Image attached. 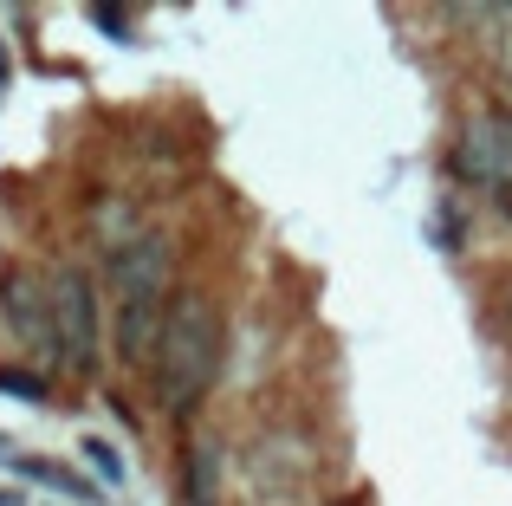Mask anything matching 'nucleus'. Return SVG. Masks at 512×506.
<instances>
[{"label":"nucleus","mask_w":512,"mask_h":506,"mask_svg":"<svg viewBox=\"0 0 512 506\" xmlns=\"http://www.w3.org/2000/svg\"><path fill=\"white\" fill-rule=\"evenodd\" d=\"M20 474H33V481H46V487H59V494H72L78 506H98V487H85L78 474H65V468H52V461H33V455H20Z\"/></svg>","instance_id":"obj_7"},{"label":"nucleus","mask_w":512,"mask_h":506,"mask_svg":"<svg viewBox=\"0 0 512 506\" xmlns=\"http://www.w3.org/2000/svg\"><path fill=\"white\" fill-rule=\"evenodd\" d=\"M0 396H20V403H46V396H52V383H46V370L0 364Z\"/></svg>","instance_id":"obj_8"},{"label":"nucleus","mask_w":512,"mask_h":506,"mask_svg":"<svg viewBox=\"0 0 512 506\" xmlns=\"http://www.w3.org/2000/svg\"><path fill=\"white\" fill-rule=\"evenodd\" d=\"M318 506H363V500H318Z\"/></svg>","instance_id":"obj_11"},{"label":"nucleus","mask_w":512,"mask_h":506,"mask_svg":"<svg viewBox=\"0 0 512 506\" xmlns=\"http://www.w3.org/2000/svg\"><path fill=\"white\" fill-rule=\"evenodd\" d=\"M227 364V325H221V305L208 299L201 286H175L163 331H156V351H150V383H156V403L169 416H195L201 396L214 390Z\"/></svg>","instance_id":"obj_1"},{"label":"nucleus","mask_w":512,"mask_h":506,"mask_svg":"<svg viewBox=\"0 0 512 506\" xmlns=\"http://www.w3.org/2000/svg\"><path fill=\"white\" fill-rule=\"evenodd\" d=\"M52 286V370L72 383L98 377V357H104V305H98V279L85 266H52L46 273Z\"/></svg>","instance_id":"obj_3"},{"label":"nucleus","mask_w":512,"mask_h":506,"mask_svg":"<svg viewBox=\"0 0 512 506\" xmlns=\"http://www.w3.org/2000/svg\"><path fill=\"white\" fill-rule=\"evenodd\" d=\"M182 494H188V506H221V442L188 435V448H182Z\"/></svg>","instance_id":"obj_6"},{"label":"nucleus","mask_w":512,"mask_h":506,"mask_svg":"<svg viewBox=\"0 0 512 506\" xmlns=\"http://www.w3.org/2000/svg\"><path fill=\"white\" fill-rule=\"evenodd\" d=\"M0 506H26L20 494H13V487H0Z\"/></svg>","instance_id":"obj_10"},{"label":"nucleus","mask_w":512,"mask_h":506,"mask_svg":"<svg viewBox=\"0 0 512 506\" xmlns=\"http://www.w3.org/2000/svg\"><path fill=\"white\" fill-rule=\"evenodd\" d=\"M448 169L467 182V189L512 195V104H493V111L467 117L461 137H454V150H448Z\"/></svg>","instance_id":"obj_4"},{"label":"nucleus","mask_w":512,"mask_h":506,"mask_svg":"<svg viewBox=\"0 0 512 506\" xmlns=\"http://www.w3.org/2000/svg\"><path fill=\"white\" fill-rule=\"evenodd\" d=\"M0 318H7L13 344H20L33 364H52V286L46 266H0Z\"/></svg>","instance_id":"obj_5"},{"label":"nucleus","mask_w":512,"mask_h":506,"mask_svg":"<svg viewBox=\"0 0 512 506\" xmlns=\"http://www.w3.org/2000/svg\"><path fill=\"white\" fill-rule=\"evenodd\" d=\"M78 455L91 461V474H98L104 487H117V481H124V455H117V448L104 442V435H85V442H78Z\"/></svg>","instance_id":"obj_9"},{"label":"nucleus","mask_w":512,"mask_h":506,"mask_svg":"<svg viewBox=\"0 0 512 506\" xmlns=\"http://www.w3.org/2000/svg\"><path fill=\"white\" fill-rule=\"evenodd\" d=\"M0 455H13V448H7V442H0Z\"/></svg>","instance_id":"obj_12"},{"label":"nucleus","mask_w":512,"mask_h":506,"mask_svg":"<svg viewBox=\"0 0 512 506\" xmlns=\"http://www.w3.org/2000/svg\"><path fill=\"white\" fill-rule=\"evenodd\" d=\"M169 299H175L169 234L137 228L130 241H117V253H111V325H117V364L124 370H150Z\"/></svg>","instance_id":"obj_2"}]
</instances>
